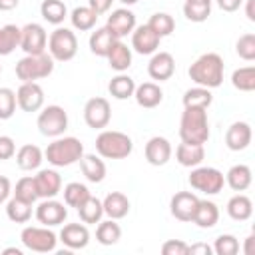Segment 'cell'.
Segmentation results:
<instances>
[{
	"label": "cell",
	"mask_w": 255,
	"mask_h": 255,
	"mask_svg": "<svg viewBox=\"0 0 255 255\" xmlns=\"http://www.w3.org/2000/svg\"><path fill=\"white\" fill-rule=\"evenodd\" d=\"M223 72H225V66H223V58L215 52H207V54H201L187 70L191 82H195L197 86L201 88H219L221 82H223Z\"/></svg>",
	"instance_id": "6da1fadb"
},
{
	"label": "cell",
	"mask_w": 255,
	"mask_h": 255,
	"mask_svg": "<svg viewBox=\"0 0 255 255\" xmlns=\"http://www.w3.org/2000/svg\"><path fill=\"white\" fill-rule=\"evenodd\" d=\"M179 137L185 143H207L209 139V122L203 108H183L179 120Z\"/></svg>",
	"instance_id": "7a4b0ae2"
},
{
	"label": "cell",
	"mask_w": 255,
	"mask_h": 255,
	"mask_svg": "<svg viewBox=\"0 0 255 255\" xmlns=\"http://www.w3.org/2000/svg\"><path fill=\"white\" fill-rule=\"evenodd\" d=\"M84 155V143L78 137H56L52 143H48L44 157L54 167H68L82 159Z\"/></svg>",
	"instance_id": "3957f363"
},
{
	"label": "cell",
	"mask_w": 255,
	"mask_h": 255,
	"mask_svg": "<svg viewBox=\"0 0 255 255\" xmlns=\"http://www.w3.org/2000/svg\"><path fill=\"white\" fill-rule=\"evenodd\" d=\"M96 151L104 159H126L133 151V141L128 133L104 129L96 137Z\"/></svg>",
	"instance_id": "277c9868"
},
{
	"label": "cell",
	"mask_w": 255,
	"mask_h": 255,
	"mask_svg": "<svg viewBox=\"0 0 255 255\" xmlns=\"http://www.w3.org/2000/svg\"><path fill=\"white\" fill-rule=\"evenodd\" d=\"M54 72V58L44 52L36 56H24L16 64V76L20 82H36L42 78H48Z\"/></svg>",
	"instance_id": "5b68a950"
},
{
	"label": "cell",
	"mask_w": 255,
	"mask_h": 255,
	"mask_svg": "<svg viewBox=\"0 0 255 255\" xmlns=\"http://www.w3.org/2000/svg\"><path fill=\"white\" fill-rule=\"evenodd\" d=\"M78 52V38L70 28H56L48 36V54L54 62H70Z\"/></svg>",
	"instance_id": "8992f818"
},
{
	"label": "cell",
	"mask_w": 255,
	"mask_h": 255,
	"mask_svg": "<svg viewBox=\"0 0 255 255\" xmlns=\"http://www.w3.org/2000/svg\"><path fill=\"white\" fill-rule=\"evenodd\" d=\"M20 239H22L26 249L36 251V253H50V251L56 249V243H58V235L46 225H42V227H36V225L24 227L22 233H20Z\"/></svg>",
	"instance_id": "52a82bcc"
},
{
	"label": "cell",
	"mask_w": 255,
	"mask_h": 255,
	"mask_svg": "<svg viewBox=\"0 0 255 255\" xmlns=\"http://www.w3.org/2000/svg\"><path fill=\"white\" fill-rule=\"evenodd\" d=\"M38 129L46 137H60L68 129V114L62 106H46L38 116Z\"/></svg>",
	"instance_id": "ba28073f"
},
{
	"label": "cell",
	"mask_w": 255,
	"mask_h": 255,
	"mask_svg": "<svg viewBox=\"0 0 255 255\" xmlns=\"http://www.w3.org/2000/svg\"><path fill=\"white\" fill-rule=\"evenodd\" d=\"M189 185L205 195H215L225 185V175L215 167H193L189 173Z\"/></svg>",
	"instance_id": "9c48e42d"
},
{
	"label": "cell",
	"mask_w": 255,
	"mask_h": 255,
	"mask_svg": "<svg viewBox=\"0 0 255 255\" xmlns=\"http://www.w3.org/2000/svg\"><path fill=\"white\" fill-rule=\"evenodd\" d=\"M20 48L28 54V56H36V54H44L48 48V34L44 30L42 24L30 22L22 28V36H20Z\"/></svg>",
	"instance_id": "30bf717a"
},
{
	"label": "cell",
	"mask_w": 255,
	"mask_h": 255,
	"mask_svg": "<svg viewBox=\"0 0 255 255\" xmlns=\"http://www.w3.org/2000/svg\"><path fill=\"white\" fill-rule=\"evenodd\" d=\"M110 118H112V108H110V102L106 98L96 96V98H90L86 102L84 120L92 129H104L110 124Z\"/></svg>",
	"instance_id": "8fae6325"
},
{
	"label": "cell",
	"mask_w": 255,
	"mask_h": 255,
	"mask_svg": "<svg viewBox=\"0 0 255 255\" xmlns=\"http://www.w3.org/2000/svg\"><path fill=\"white\" fill-rule=\"evenodd\" d=\"M68 217V209L62 201L50 197V199H44L42 203H38L36 207V219L46 225V227H56V225H62Z\"/></svg>",
	"instance_id": "7c38bea8"
},
{
	"label": "cell",
	"mask_w": 255,
	"mask_h": 255,
	"mask_svg": "<svg viewBox=\"0 0 255 255\" xmlns=\"http://www.w3.org/2000/svg\"><path fill=\"white\" fill-rule=\"evenodd\" d=\"M159 42L161 38L147 26V24H141V26H135L133 32H131V48L141 54V56H151L157 52L159 48Z\"/></svg>",
	"instance_id": "4fadbf2b"
},
{
	"label": "cell",
	"mask_w": 255,
	"mask_h": 255,
	"mask_svg": "<svg viewBox=\"0 0 255 255\" xmlns=\"http://www.w3.org/2000/svg\"><path fill=\"white\" fill-rule=\"evenodd\" d=\"M106 28H108L118 40H122V38H126L128 34L133 32V28H135V14H133L131 10H128V8L112 10V14H110L108 20H106Z\"/></svg>",
	"instance_id": "5bb4252c"
},
{
	"label": "cell",
	"mask_w": 255,
	"mask_h": 255,
	"mask_svg": "<svg viewBox=\"0 0 255 255\" xmlns=\"http://www.w3.org/2000/svg\"><path fill=\"white\" fill-rule=\"evenodd\" d=\"M16 100L24 112H38L44 106V90L38 82H22L16 92Z\"/></svg>",
	"instance_id": "9a60e30c"
},
{
	"label": "cell",
	"mask_w": 255,
	"mask_h": 255,
	"mask_svg": "<svg viewBox=\"0 0 255 255\" xmlns=\"http://www.w3.org/2000/svg\"><path fill=\"white\" fill-rule=\"evenodd\" d=\"M197 203H199V197L191 191H177L171 201H169V209H171V215L179 221H191L193 219V213L197 209Z\"/></svg>",
	"instance_id": "2e32d148"
},
{
	"label": "cell",
	"mask_w": 255,
	"mask_h": 255,
	"mask_svg": "<svg viewBox=\"0 0 255 255\" xmlns=\"http://www.w3.org/2000/svg\"><path fill=\"white\" fill-rule=\"evenodd\" d=\"M175 72V60L169 52H155L151 54V60L147 64V74L151 80L157 82H165L173 76Z\"/></svg>",
	"instance_id": "e0dca14e"
},
{
	"label": "cell",
	"mask_w": 255,
	"mask_h": 255,
	"mask_svg": "<svg viewBox=\"0 0 255 255\" xmlns=\"http://www.w3.org/2000/svg\"><path fill=\"white\" fill-rule=\"evenodd\" d=\"M34 181L40 199L56 197L62 191V177L56 169H40L38 175H34Z\"/></svg>",
	"instance_id": "ac0fdd59"
},
{
	"label": "cell",
	"mask_w": 255,
	"mask_h": 255,
	"mask_svg": "<svg viewBox=\"0 0 255 255\" xmlns=\"http://www.w3.org/2000/svg\"><path fill=\"white\" fill-rule=\"evenodd\" d=\"M251 126L247 122H233L225 131V145L231 151H243L251 143Z\"/></svg>",
	"instance_id": "d6986e66"
},
{
	"label": "cell",
	"mask_w": 255,
	"mask_h": 255,
	"mask_svg": "<svg viewBox=\"0 0 255 255\" xmlns=\"http://www.w3.org/2000/svg\"><path fill=\"white\" fill-rule=\"evenodd\" d=\"M171 143L161 137V135H153L147 143H145V159L149 165H165L169 159H171Z\"/></svg>",
	"instance_id": "ffe728a7"
},
{
	"label": "cell",
	"mask_w": 255,
	"mask_h": 255,
	"mask_svg": "<svg viewBox=\"0 0 255 255\" xmlns=\"http://www.w3.org/2000/svg\"><path fill=\"white\" fill-rule=\"evenodd\" d=\"M60 241L70 249H84L90 241V231L84 223H66L60 231Z\"/></svg>",
	"instance_id": "44dd1931"
},
{
	"label": "cell",
	"mask_w": 255,
	"mask_h": 255,
	"mask_svg": "<svg viewBox=\"0 0 255 255\" xmlns=\"http://www.w3.org/2000/svg\"><path fill=\"white\" fill-rule=\"evenodd\" d=\"M102 207H104V215L118 221V219H122L129 213V199L122 191H112L104 197Z\"/></svg>",
	"instance_id": "7402d4cb"
},
{
	"label": "cell",
	"mask_w": 255,
	"mask_h": 255,
	"mask_svg": "<svg viewBox=\"0 0 255 255\" xmlns=\"http://www.w3.org/2000/svg\"><path fill=\"white\" fill-rule=\"evenodd\" d=\"M133 98H135L137 106H141V108H155L161 104L163 92L155 82H143V84L135 86Z\"/></svg>",
	"instance_id": "603a6c76"
},
{
	"label": "cell",
	"mask_w": 255,
	"mask_h": 255,
	"mask_svg": "<svg viewBox=\"0 0 255 255\" xmlns=\"http://www.w3.org/2000/svg\"><path fill=\"white\" fill-rule=\"evenodd\" d=\"M203 157H205V149L199 143H185V141H181L177 145V149H175V159L183 167H197V165H201Z\"/></svg>",
	"instance_id": "cb8c5ba5"
},
{
	"label": "cell",
	"mask_w": 255,
	"mask_h": 255,
	"mask_svg": "<svg viewBox=\"0 0 255 255\" xmlns=\"http://www.w3.org/2000/svg\"><path fill=\"white\" fill-rule=\"evenodd\" d=\"M191 221L197 227H201V229H211L219 221V209H217V205L213 201H209V199H199L197 209H195Z\"/></svg>",
	"instance_id": "d4e9b609"
},
{
	"label": "cell",
	"mask_w": 255,
	"mask_h": 255,
	"mask_svg": "<svg viewBox=\"0 0 255 255\" xmlns=\"http://www.w3.org/2000/svg\"><path fill=\"white\" fill-rule=\"evenodd\" d=\"M44 161V153L38 145L34 143H26L22 145L18 151H16V163L20 169L24 171H32V169H38Z\"/></svg>",
	"instance_id": "484cf974"
},
{
	"label": "cell",
	"mask_w": 255,
	"mask_h": 255,
	"mask_svg": "<svg viewBox=\"0 0 255 255\" xmlns=\"http://www.w3.org/2000/svg\"><path fill=\"white\" fill-rule=\"evenodd\" d=\"M80 167H82L84 177L92 183H100L106 177V163L96 153H84L80 159Z\"/></svg>",
	"instance_id": "4316f807"
},
{
	"label": "cell",
	"mask_w": 255,
	"mask_h": 255,
	"mask_svg": "<svg viewBox=\"0 0 255 255\" xmlns=\"http://www.w3.org/2000/svg\"><path fill=\"white\" fill-rule=\"evenodd\" d=\"M108 64H110V68L112 70H116L118 74L120 72H126L129 66H131V50L122 42V40H118L114 46H112V50L108 52Z\"/></svg>",
	"instance_id": "83f0119b"
},
{
	"label": "cell",
	"mask_w": 255,
	"mask_h": 255,
	"mask_svg": "<svg viewBox=\"0 0 255 255\" xmlns=\"http://www.w3.org/2000/svg\"><path fill=\"white\" fill-rule=\"evenodd\" d=\"M116 42H118V38L104 26V28H98L96 32H92V36H90V50H92V54H96L100 58H106Z\"/></svg>",
	"instance_id": "f1b7e54d"
},
{
	"label": "cell",
	"mask_w": 255,
	"mask_h": 255,
	"mask_svg": "<svg viewBox=\"0 0 255 255\" xmlns=\"http://www.w3.org/2000/svg\"><path fill=\"white\" fill-rule=\"evenodd\" d=\"M108 92H110V96L116 98V100H128V98H131L133 92H135V82H133L131 76L120 72L118 76H114V78L110 80Z\"/></svg>",
	"instance_id": "f546056e"
},
{
	"label": "cell",
	"mask_w": 255,
	"mask_h": 255,
	"mask_svg": "<svg viewBox=\"0 0 255 255\" xmlns=\"http://www.w3.org/2000/svg\"><path fill=\"white\" fill-rule=\"evenodd\" d=\"M253 213V203L247 195L237 193L227 201V215L235 221H247Z\"/></svg>",
	"instance_id": "4dcf8cb0"
},
{
	"label": "cell",
	"mask_w": 255,
	"mask_h": 255,
	"mask_svg": "<svg viewBox=\"0 0 255 255\" xmlns=\"http://www.w3.org/2000/svg\"><path fill=\"white\" fill-rule=\"evenodd\" d=\"M225 183L233 191H245L251 185V169L243 163H237V165L229 167V171L225 173Z\"/></svg>",
	"instance_id": "1f68e13d"
},
{
	"label": "cell",
	"mask_w": 255,
	"mask_h": 255,
	"mask_svg": "<svg viewBox=\"0 0 255 255\" xmlns=\"http://www.w3.org/2000/svg\"><path fill=\"white\" fill-rule=\"evenodd\" d=\"M40 14L48 24L60 26L68 16V8L62 0H44L40 6Z\"/></svg>",
	"instance_id": "d6a6232c"
},
{
	"label": "cell",
	"mask_w": 255,
	"mask_h": 255,
	"mask_svg": "<svg viewBox=\"0 0 255 255\" xmlns=\"http://www.w3.org/2000/svg\"><path fill=\"white\" fill-rule=\"evenodd\" d=\"M22 28L14 24H6L0 28V56H10L16 48H20Z\"/></svg>",
	"instance_id": "836d02e7"
},
{
	"label": "cell",
	"mask_w": 255,
	"mask_h": 255,
	"mask_svg": "<svg viewBox=\"0 0 255 255\" xmlns=\"http://www.w3.org/2000/svg\"><path fill=\"white\" fill-rule=\"evenodd\" d=\"M6 215L14 223H28L32 219V203L12 197L6 201Z\"/></svg>",
	"instance_id": "e575fe53"
},
{
	"label": "cell",
	"mask_w": 255,
	"mask_h": 255,
	"mask_svg": "<svg viewBox=\"0 0 255 255\" xmlns=\"http://www.w3.org/2000/svg\"><path fill=\"white\" fill-rule=\"evenodd\" d=\"M211 102H213V96H211L209 88L195 86V88H189L183 94V108H203V110H207L211 106Z\"/></svg>",
	"instance_id": "d590c367"
},
{
	"label": "cell",
	"mask_w": 255,
	"mask_h": 255,
	"mask_svg": "<svg viewBox=\"0 0 255 255\" xmlns=\"http://www.w3.org/2000/svg\"><path fill=\"white\" fill-rule=\"evenodd\" d=\"M96 20H98V14H96L94 10H90L88 6H78V8H74L72 14H70L72 26H74L76 30H80V32L92 30V28L96 26Z\"/></svg>",
	"instance_id": "8d00e7d4"
},
{
	"label": "cell",
	"mask_w": 255,
	"mask_h": 255,
	"mask_svg": "<svg viewBox=\"0 0 255 255\" xmlns=\"http://www.w3.org/2000/svg\"><path fill=\"white\" fill-rule=\"evenodd\" d=\"M120 237H122V229L116 223V219H110L108 217L106 221H100L98 223V229H96L98 243H102V245H114V243L120 241Z\"/></svg>",
	"instance_id": "74e56055"
},
{
	"label": "cell",
	"mask_w": 255,
	"mask_h": 255,
	"mask_svg": "<svg viewBox=\"0 0 255 255\" xmlns=\"http://www.w3.org/2000/svg\"><path fill=\"white\" fill-rule=\"evenodd\" d=\"M78 213H80V219L84 223H100L102 221V215H104V207H102V201L94 195H90L80 207H78Z\"/></svg>",
	"instance_id": "f35d334b"
},
{
	"label": "cell",
	"mask_w": 255,
	"mask_h": 255,
	"mask_svg": "<svg viewBox=\"0 0 255 255\" xmlns=\"http://www.w3.org/2000/svg\"><path fill=\"white\" fill-rule=\"evenodd\" d=\"M64 201H66V205L68 207H80L92 193H90V189L84 185V183H80V181H72V183H68L66 187H64Z\"/></svg>",
	"instance_id": "ab89813d"
},
{
	"label": "cell",
	"mask_w": 255,
	"mask_h": 255,
	"mask_svg": "<svg viewBox=\"0 0 255 255\" xmlns=\"http://www.w3.org/2000/svg\"><path fill=\"white\" fill-rule=\"evenodd\" d=\"M231 84L239 92H253L255 90V68L253 66L237 68L231 74Z\"/></svg>",
	"instance_id": "60d3db41"
},
{
	"label": "cell",
	"mask_w": 255,
	"mask_h": 255,
	"mask_svg": "<svg viewBox=\"0 0 255 255\" xmlns=\"http://www.w3.org/2000/svg\"><path fill=\"white\" fill-rule=\"evenodd\" d=\"M147 26H149L159 38H165V36H169V34L175 30V20H173L169 14H165V12H155V14L149 18Z\"/></svg>",
	"instance_id": "b9f144b4"
},
{
	"label": "cell",
	"mask_w": 255,
	"mask_h": 255,
	"mask_svg": "<svg viewBox=\"0 0 255 255\" xmlns=\"http://www.w3.org/2000/svg\"><path fill=\"white\" fill-rule=\"evenodd\" d=\"M14 197L24 199V201H28V203H32V205L36 203V199H40V197H38V189H36V181H34L32 175H26V177L18 179L16 189H14Z\"/></svg>",
	"instance_id": "7bdbcfd3"
},
{
	"label": "cell",
	"mask_w": 255,
	"mask_h": 255,
	"mask_svg": "<svg viewBox=\"0 0 255 255\" xmlns=\"http://www.w3.org/2000/svg\"><path fill=\"white\" fill-rule=\"evenodd\" d=\"M183 16L189 22L201 24L211 16V4H199V2H185L183 4Z\"/></svg>",
	"instance_id": "ee69618b"
},
{
	"label": "cell",
	"mask_w": 255,
	"mask_h": 255,
	"mask_svg": "<svg viewBox=\"0 0 255 255\" xmlns=\"http://www.w3.org/2000/svg\"><path fill=\"white\" fill-rule=\"evenodd\" d=\"M211 249H213V253H217V255H237V253H239V241H237L235 235L223 233V235H219V237L215 239V243H213Z\"/></svg>",
	"instance_id": "f6af8a7d"
},
{
	"label": "cell",
	"mask_w": 255,
	"mask_h": 255,
	"mask_svg": "<svg viewBox=\"0 0 255 255\" xmlns=\"http://www.w3.org/2000/svg\"><path fill=\"white\" fill-rule=\"evenodd\" d=\"M16 92L12 88H0V120H10L16 112Z\"/></svg>",
	"instance_id": "bcb514c9"
},
{
	"label": "cell",
	"mask_w": 255,
	"mask_h": 255,
	"mask_svg": "<svg viewBox=\"0 0 255 255\" xmlns=\"http://www.w3.org/2000/svg\"><path fill=\"white\" fill-rule=\"evenodd\" d=\"M235 52L241 60L245 62H253L255 60V34H243L239 36L237 44H235Z\"/></svg>",
	"instance_id": "7dc6e473"
},
{
	"label": "cell",
	"mask_w": 255,
	"mask_h": 255,
	"mask_svg": "<svg viewBox=\"0 0 255 255\" xmlns=\"http://www.w3.org/2000/svg\"><path fill=\"white\" fill-rule=\"evenodd\" d=\"M161 253L163 255H187L189 253V245L181 239H167L161 245Z\"/></svg>",
	"instance_id": "c3c4849f"
},
{
	"label": "cell",
	"mask_w": 255,
	"mask_h": 255,
	"mask_svg": "<svg viewBox=\"0 0 255 255\" xmlns=\"http://www.w3.org/2000/svg\"><path fill=\"white\" fill-rule=\"evenodd\" d=\"M16 155V143L10 135H0V161H6Z\"/></svg>",
	"instance_id": "681fc988"
},
{
	"label": "cell",
	"mask_w": 255,
	"mask_h": 255,
	"mask_svg": "<svg viewBox=\"0 0 255 255\" xmlns=\"http://www.w3.org/2000/svg\"><path fill=\"white\" fill-rule=\"evenodd\" d=\"M112 2L114 0H88V8L94 10L98 16H102L112 8Z\"/></svg>",
	"instance_id": "f907efd6"
},
{
	"label": "cell",
	"mask_w": 255,
	"mask_h": 255,
	"mask_svg": "<svg viewBox=\"0 0 255 255\" xmlns=\"http://www.w3.org/2000/svg\"><path fill=\"white\" fill-rule=\"evenodd\" d=\"M10 193H12V183H10V179H8L6 175H0V205L8 201Z\"/></svg>",
	"instance_id": "816d5d0a"
},
{
	"label": "cell",
	"mask_w": 255,
	"mask_h": 255,
	"mask_svg": "<svg viewBox=\"0 0 255 255\" xmlns=\"http://www.w3.org/2000/svg\"><path fill=\"white\" fill-rule=\"evenodd\" d=\"M211 253H213V249L207 243H193V245H189L187 255H211Z\"/></svg>",
	"instance_id": "f5cc1de1"
},
{
	"label": "cell",
	"mask_w": 255,
	"mask_h": 255,
	"mask_svg": "<svg viewBox=\"0 0 255 255\" xmlns=\"http://www.w3.org/2000/svg\"><path fill=\"white\" fill-rule=\"evenodd\" d=\"M217 6L223 10V12H235L239 10V6L243 4V0H215Z\"/></svg>",
	"instance_id": "db71d44e"
},
{
	"label": "cell",
	"mask_w": 255,
	"mask_h": 255,
	"mask_svg": "<svg viewBox=\"0 0 255 255\" xmlns=\"http://www.w3.org/2000/svg\"><path fill=\"white\" fill-rule=\"evenodd\" d=\"M20 0H0V12H10L14 8H18Z\"/></svg>",
	"instance_id": "11a10c76"
},
{
	"label": "cell",
	"mask_w": 255,
	"mask_h": 255,
	"mask_svg": "<svg viewBox=\"0 0 255 255\" xmlns=\"http://www.w3.org/2000/svg\"><path fill=\"white\" fill-rule=\"evenodd\" d=\"M253 4H255V0H247V2H245V16H247V20H249V22H255Z\"/></svg>",
	"instance_id": "9f6ffc18"
},
{
	"label": "cell",
	"mask_w": 255,
	"mask_h": 255,
	"mask_svg": "<svg viewBox=\"0 0 255 255\" xmlns=\"http://www.w3.org/2000/svg\"><path fill=\"white\" fill-rule=\"evenodd\" d=\"M253 241H255V235L245 237V245H243V253L245 255H253Z\"/></svg>",
	"instance_id": "6f0895ef"
},
{
	"label": "cell",
	"mask_w": 255,
	"mask_h": 255,
	"mask_svg": "<svg viewBox=\"0 0 255 255\" xmlns=\"http://www.w3.org/2000/svg\"><path fill=\"white\" fill-rule=\"evenodd\" d=\"M2 253H4V255H24L22 249H18V247H6Z\"/></svg>",
	"instance_id": "680465c9"
},
{
	"label": "cell",
	"mask_w": 255,
	"mask_h": 255,
	"mask_svg": "<svg viewBox=\"0 0 255 255\" xmlns=\"http://www.w3.org/2000/svg\"><path fill=\"white\" fill-rule=\"evenodd\" d=\"M118 2H122L124 6H133V4H137L139 0H118Z\"/></svg>",
	"instance_id": "91938a15"
},
{
	"label": "cell",
	"mask_w": 255,
	"mask_h": 255,
	"mask_svg": "<svg viewBox=\"0 0 255 255\" xmlns=\"http://www.w3.org/2000/svg\"><path fill=\"white\" fill-rule=\"evenodd\" d=\"M185 2H199V4H211V0H185Z\"/></svg>",
	"instance_id": "94428289"
},
{
	"label": "cell",
	"mask_w": 255,
	"mask_h": 255,
	"mask_svg": "<svg viewBox=\"0 0 255 255\" xmlns=\"http://www.w3.org/2000/svg\"><path fill=\"white\" fill-rule=\"evenodd\" d=\"M0 74H2V64H0Z\"/></svg>",
	"instance_id": "6125c7cd"
}]
</instances>
